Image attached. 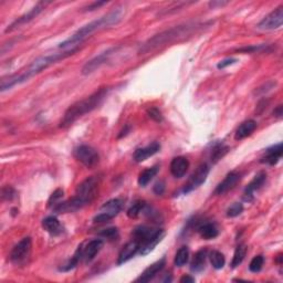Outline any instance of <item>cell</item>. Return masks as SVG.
<instances>
[{"mask_svg":"<svg viewBox=\"0 0 283 283\" xmlns=\"http://www.w3.org/2000/svg\"><path fill=\"white\" fill-rule=\"evenodd\" d=\"M64 191L63 189H61V188H58V189L55 190L52 192V195L50 196V198L48 200V206L49 207H53L55 205H57L59 203V200L63 197Z\"/></svg>","mask_w":283,"mask_h":283,"instance_id":"cell-38","label":"cell"},{"mask_svg":"<svg viewBox=\"0 0 283 283\" xmlns=\"http://www.w3.org/2000/svg\"><path fill=\"white\" fill-rule=\"evenodd\" d=\"M188 168H189V162L184 156L175 157L170 163V173L175 178L184 177L187 173Z\"/></svg>","mask_w":283,"mask_h":283,"instance_id":"cell-19","label":"cell"},{"mask_svg":"<svg viewBox=\"0 0 283 283\" xmlns=\"http://www.w3.org/2000/svg\"><path fill=\"white\" fill-rule=\"evenodd\" d=\"M153 190H154L155 194L158 195V196L163 195L164 191H165V183L162 182V180H159V182L155 184Z\"/></svg>","mask_w":283,"mask_h":283,"instance_id":"cell-42","label":"cell"},{"mask_svg":"<svg viewBox=\"0 0 283 283\" xmlns=\"http://www.w3.org/2000/svg\"><path fill=\"white\" fill-rule=\"evenodd\" d=\"M265 180H266L265 171H259V173L254 176L253 179L248 184L245 189L244 199L245 200V202H251V200L253 199V194L257 190H259L260 188L264 185Z\"/></svg>","mask_w":283,"mask_h":283,"instance_id":"cell-13","label":"cell"},{"mask_svg":"<svg viewBox=\"0 0 283 283\" xmlns=\"http://www.w3.org/2000/svg\"><path fill=\"white\" fill-rule=\"evenodd\" d=\"M146 204L145 202H143V200H137V202H135L132 206L129 208V210H127V217L131 219H135L137 218L139 216V214L143 211V209L145 208Z\"/></svg>","mask_w":283,"mask_h":283,"instance_id":"cell-33","label":"cell"},{"mask_svg":"<svg viewBox=\"0 0 283 283\" xmlns=\"http://www.w3.org/2000/svg\"><path fill=\"white\" fill-rule=\"evenodd\" d=\"M283 154V149H282V143H278V144L273 145L271 147H269L268 150H265V153L264 156L261 157V163L268 164V165H276L279 163Z\"/></svg>","mask_w":283,"mask_h":283,"instance_id":"cell-17","label":"cell"},{"mask_svg":"<svg viewBox=\"0 0 283 283\" xmlns=\"http://www.w3.org/2000/svg\"><path fill=\"white\" fill-rule=\"evenodd\" d=\"M147 115H149L151 120L157 122V123H161L164 120L162 112L157 108H151V109L147 110Z\"/></svg>","mask_w":283,"mask_h":283,"instance_id":"cell-39","label":"cell"},{"mask_svg":"<svg viewBox=\"0 0 283 283\" xmlns=\"http://www.w3.org/2000/svg\"><path fill=\"white\" fill-rule=\"evenodd\" d=\"M32 251V240L30 237H24L12 248L9 254V259L12 264L17 266H24L29 264Z\"/></svg>","mask_w":283,"mask_h":283,"instance_id":"cell-6","label":"cell"},{"mask_svg":"<svg viewBox=\"0 0 283 283\" xmlns=\"http://www.w3.org/2000/svg\"><path fill=\"white\" fill-rule=\"evenodd\" d=\"M202 26L203 24L186 23V24H180V26H176V27L170 28V29L159 32V34L155 35L154 37H151V39L147 40L145 43H143L141 48H139L138 53L139 55H145V53L153 51L159 47L173 42V41L175 40L184 38V37L191 35L195 30L202 28Z\"/></svg>","mask_w":283,"mask_h":283,"instance_id":"cell-4","label":"cell"},{"mask_svg":"<svg viewBox=\"0 0 283 283\" xmlns=\"http://www.w3.org/2000/svg\"><path fill=\"white\" fill-rule=\"evenodd\" d=\"M73 155L77 161L88 168L96 166L98 161H100V156H98L96 150H94L93 147L89 145H80L75 147Z\"/></svg>","mask_w":283,"mask_h":283,"instance_id":"cell-8","label":"cell"},{"mask_svg":"<svg viewBox=\"0 0 283 283\" xmlns=\"http://www.w3.org/2000/svg\"><path fill=\"white\" fill-rule=\"evenodd\" d=\"M158 173V166H153L151 168H147V170H143L138 176V185L141 187H146L151 183V180L153 179L155 176Z\"/></svg>","mask_w":283,"mask_h":283,"instance_id":"cell-28","label":"cell"},{"mask_svg":"<svg viewBox=\"0 0 283 283\" xmlns=\"http://www.w3.org/2000/svg\"><path fill=\"white\" fill-rule=\"evenodd\" d=\"M106 3H108L106 1H95V2L91 3V5H89L88 7H85L84 8V11H93V10L97 9V8H100L102 6L106 5Z\"/></svg>","mask_w":283,"mask_h":283,"instance_id":"cell-43","label":"cell"},{"mask_svg":"<svg viewBox=\"0 0 283 283\" xmlns=\"http://www.w3.org/2000/svg\"><path fill=\"white\" fill-rule=\"evenodd\" d=\"M159 151H161V145H159L157 142H154L149 146L142 147V149H137L136 151H134L133 158H134L135 162L142 163V162L146 161L147 158L154 156V155L157 154Z\"/></svg>","mask_w":283,"mask_h":283,"instance_id":"cell-18","label":"cell"},{"mask_svg":"<svg viewBox=\"0 0 283 283\" xmlns=\"http://www.w3.org/2000/svg\"><path fill=\"white\" fill-rule=\"evenodd\" d=\"M192 282H195V278H192L190 277L189 274H185V276L180 278V283H192Z\"/></svg>","mask_w":283,"mask_h":283,"instance_id":"cell-46","label":"cell"},{"mask_svg":"<svg viewBox=\"0 0 283 283\" xmlns=\"http://www.w3.org/2000/svg\"><path fill=\"white\" fill-rule=\"evenodd\" d=\"M124 12H125L124 8L117 7L116 9H113L112 11H110L109 14L102 16V17L98 19L94 20V21H91L90 23L80 28V29L75 32L70 38L64 40L63 42H61L59 48L61 49L68 47L73 48V46H75L77 43H81L85 38H88L89 36H91L95 31L104 29V28L112 27L114 24H117L123 19Z\"/></svg>","mask_w":283,"mask_h":283,"instance_id":"cell-2","label":"cell"},{"mask_svg":"<svg viewBox=\"0 0 283 283\" xmlns=\"http://www.w3.org/2000/svg\"><path fill=\"white\" fill-rule=\"evenodd\" d=\"M157 231V229L147 227V226H138L133 230V239L136 240L137 243L141 245V247L144 245L150 238Z\"/></svg>","mask_w":283,"mask_h":283,"instance_id":"cell-22","label":"cell"},{"mask_svg":"<svg viewBox=\"0 0 283 283\" xmlns=\"http://www.w3.org/2000/svg\"><path fill=\"white\" fill-rule=\"evenodd\" d=\"M245 254H247V245H239L235 250V253H233L232 261H231V268L235 269L237 266H239L243 261L245 260Z\"/></svg>","mask_w":283,"mask_h":283,"instance_id":"cell-29","label":"cell"},{"mask_svg":"<svg viewBox=\"0 0 283 283\" xmlns=\"http://www.w3.org/2000/svg\"><path fill=\"white\" fill-rule=\"evenodd\" d=\"M264 256H261V254H259V256H256L251 260V262H250L249 270L253 273L260 272L262 270V266H264Z\"/></svg>","mask_w":283,"mask_h":283,"instance_id":"cell-34","label":"cell"},{"mask_svg":"<svg viewBox=\"0 0 283 283\" xmlns=\"http://www.w3.org/2000/svg\"><path fill=\"white\" fill-rule=\"evenodd\" d=\"M188 260H189V249L186 245L179 248L178 251L176 252L175 259H174V264L177 266V268H182V266L185 265Z\"/></svg>","mask_w":283,"mask_h":283,"instance_id":"cell-30","label":"cell"},{"mask_svg":"<svg viewBox=\"0 0 283 283\" xmlns=\"http://www.w3.org/2000/svg\"><path fill=\"white\" fill-rule=\"evenodd\" d=\"M239 180H240V174L237 173V171H230V173L226 176L223 182L217 186V188L215 189V195H218V196L225 195L226 192L231 190L232 188L237 185Z\"/></svg>","mask_w":283,"mask_h":283,"instance_id":"cell-16","label":"cell"},{"mask_svg":"<svg viewBox=\"0 0 283 283\" xmlns=\"http://www.w3.org/2000/svg\"><path fill=\"white\" fill-rule=\"evenodd\" d=\"M77 50H79V48L73 47L71 49H69L68 51L57 52L52 53V55L39 57V58L36 59L23 72L19 73V75L3 76L1 79V82H0V91L5 92L7 90L14 88L15 85L24 83V82L30 80L31 77L38 75L39 73L44 71V70L51 67V65L58 63L59 61L67 59L72 55H75Z\"/></svg>","mask_w":283,"mask_h":283,"instance_id":"cell-1","label":"cell"},{"mask_svg":"<svg viewBox=\"0 0 283 283\" xmlns=\"http://www.w3.org/2000/svg\"><path fill=\"white\" fill-rule=\"evenodd\" d=\"M243 211H244L243 204L235 203L227 209V217H229V218H235V217L239 216Z\"/></svg>","mask_w":283,"mask_h":283,"instance_id":"cell-37","label":"cell"},{"mask_svg":"<svg viewBox=\"0 0 283 283\" xmlns=\"http://www.w3.org/2000/svg\"><path fill=\"white\" fill-rule=\"evenodd\" d=\"M209 259H210L212 268L216 270H221L226 264V258L224 256V253L217 251V250H214V251L210 252V254H209Z\"/></svg>","mask_w":283,"mask_h":283,"instance_id":"cell-31","label":"cell"},{"mask_svg":"<svg viewBox=\"0 0 283 283\" xmlns=\"http://www.w3.org/2000/svg\"><path fill=\"white\" fill-rule=\"evenodd\" d=\"M16 196H17V192H16V190L11 186H6L2 188L1 197L3 200H8V202H9V200L14 199Z\"/></svg>","mask_w":283,"mask_h":283,"instance_id":"cell-40","label":"cell"},{"mask_svg":"<svg viewBox=\"0 0 283 283\" xmlns=\"http://www.w3.org/2000/svg\"><path fill=\"white\" fill-rule=\"evenodd\" d=\"M164 237H165V230H164V229H157V231L142 245L141 250H139V253H141L142 256H146V254L151 253L155 249V247L163 240Z\"/></svg>","mask_w":283,"mask_h":283,"instance_id":"cell-20","label":"cell"},{"mask_svg":"<svg viewBox=\"0 0 283 283\" xmlns=\"http://www.w3.org/2000/svg\"><path fill=\"white\" fill-rule=\"evenodd\" d=\"M269 48V44H258V46H251V47H244L238 49V52L243 53H260L266 51V49Z\"/></svg>","mask_w":283,"mask_h":283,"instance_id":"cell-35","label":"cell"},{"mask_svg":"<svg viewBox=\"0 0 283 283\" xmlns=\"http://www.w3.org/2000/svg\"><path fill=\"white\" fill-rule=\"evenodd\" d=\"M229 151V147L226 146L224 144H216L214 147H212L211 151V162L212 163H217L219 162L221 158H224V156Z\"/></svg>","mask_w":283,"mask_h":283,"instance_id":"cell-32","label":"cell"},{"mask_svg":"<svg viewBox=\"0 0 283 283\" xmlns=\"http://www.w3.org/2000/svg\"><path fill=\"white\" fill-rule=\"evenodd\" d=\"M129 132H130V126H129V125H126L125 129L122 131L120 135H118V138H122L123 136H126V135L129 134Z\"/></svg>","mask_w":283,"mask_h":283,"instance_id":"cell-47","label":"cell"},{"mask_svg":"<svg viewBox=\"0 0 283 283\" xmlns=\"http://www.w3.org/2000/svg\"><path fill=\"white\" fill-rule=\"evenodd\" d=\"M109 88H100L97 91L94 92L91 95L75 102L70 108L65 111L63 114V117L60 121L61 129H67V127L71 126L73 123L76 122L79 118L84 116L85 114L92 112L98 106L102 104L104 98L108 96Z\"/></svg>","mask_w":283,"mask_h":283,"instance_id":"cell-3","label":"cell"},{"mask_svg":"<svg viewBox=\"0 0 283 283\" xmlns=\"http://www.w3.org/2000/svg\"><path fill=\"white\" fill-rule=\"evenodd\" d=\"M257 129V122L254 120H247L244 123H241L236 131L235 138L237 141H241L245 137H248L251 135Z\"/></svg>","mask_w":283,"mask_h":283,"instance_id":"cell-24","label":"cell"},{"mask_svg":"<svg viewBox=\"0 0 283 283\" xmlns=\"http://www.w3.org/2000/svg\"><path fill=\"white\" fill-rule=\"evenodd\" d=\"M47 5H48V2L37 3V5L34 8H32V9H30L29 11H28L27 14L22 15L21 17H19L18 19H16L15 21L10 24V26H8V28L5 30L6 34H8V32L15 31L16 29H18V28L23 26V24L29 23L30 21H32V20H34L36 17H38L40 12L42 11L44 8H46Z\"/></svg>","mask_w":283,"mask_h":283,"instance_id":"cell-12","label":"cell"},{"mask_svg":"<svg viewBox=\"0 0 283 283\" xmlns=\"http://www.w3.org/2000/svg\"><path fill=\"white\" fill-rule=\"evenodd\" d=\"M283 23V5L279 6L277 9L270 12L258 23L257 28L260 30H276L279 29Z\"/></svg>","mask_w":283,"mask_h":283,"instance_id":"cell-11","label":"cell"},{"mask_svg":"<svg viewBox=\"0 0 283 283\" xmlns=\"http://www.w3.org/2000/svg\"><path fill=\"white\" fill-rule=\"evenodd\" d=\"M98 186H100V178L97 176H90L79 184L73 198L76 200L81 208H83L87 205L91 204L95 198L98 191Z\"/></svg>","mask_w":283,"mask_h":283,"instance_id":"cell-5","label":"cell"},{"mask_svg":"<svg viewBox=\"0 0 283 283\" xmlns=\"http://www.w3.org/2000/svg\"><path fill=\"white\" fill-rule=\"evenodd\" d=\"M237 59L235 58H228V59H225L223 61H220V62L217 64V68H218L219 70H223L225 68H227L229 67V65H232V64H235L237 62Z\"/></svg>","mask_w":283,"mask_h":283,"instance_id":"cell-41","label":"cell"},{"mask_svg":"<svg viewBox=\"0 0 283 283\" xmlns=\"http://www.w3.org/2000/svg\"><path fill=\"white\" fill-rule=\"evenodd\" d=\"M123 207V202L118 198L111 199L109 202H106L103 206L100 208L98 214L95 215L93 218V223L95 224H103L106 221L112 220L113 218L120 214Z\"/></svg>","mask_w":283,"mask_h":283,"instance_id":"cell-7","label":"cell"},{"mask_svg":"<svg viewBox=\"0 0 283 283\" xmlns=\"http://www.w3.org/2000/svg\"><path fill=\"white\" fill-rule=\"evenodd\" d=\"M227 1H210L209 2V7L211 8V9H217L218 7H223L227 5Z\"/></svg>","mask_w":283,"mask_h":283,"instance_id":"cell-44","label":"cell"},{"mask_svg":"<svg viewBox=\"0 0 283 283\" xmlns=\"http://www.w3.org/2000/svg\"><path fill=\"white\" fill-rule=\"evenodd\" d=\"M207 260V250L202 249L195 253L190 264V269L192 272H202L206 266Z\"/></svg>","mask_w":283,"mask_h":283,"instance_id":"cell-25","label":"cell"},{"mask_svg":"<svg viewBox=\"0 0 283 283\" xmlns=\"http://www.w3.org/2000/svg\"><path fill=\"white\" fill-rule=\"evenodd\" d=\"M81 259H83V248H82V245H79V248L76 249L75 253L73 254V257L71 258V259H70L64 265L61 266L60 271H63V272L71 271V270L75 269V266L79 264Z\"/></svg>","mask_w":283,"mask_h":283,"instance_id":"cell-27","label":"cell"},{"mask_svg":"<svg viewBox=\"0 0 283 283\" xmlns=\"http://www.w3.org/2000/svg\"><path fill=\"white\" fill-rule=\"evenodd\" d=\"M98 236L108 240H114L118 237V230L116 227L106 228V229H103L101 232H98Z\"/></svg>","mask_w":283,"mask_h":283,"instance_id":"cell-36","label":"cell"},{"mask_svg":"<svg viewBox=\"0 0 283 283\" xmlns=\"http://www.w3.org/2000/svg\"><path fill=\"white\" fill-rule=\"evenodd\" d=\"M103 248V240L101 239H93L85 245L83 249V259L84 261L89 264L91 262L94 258L96 257V254L101 251V249Z\"/></svg>","mask_w":283,"mask_h":283,"instance_id":"cell-21","label":"cell"},{"mask_svg":"<svg viewBox=\"0 0 283 283\" xmlns=\"http://www.w3.org/2000/svg\"><path fill=\"white\" fill-rule=\"evenodd\" d=\"M166 265V259L165 258H163V259L158 260L155 262V264H151L149 268H146L144 270V272H143L141 276H139L136 279V282H142V283H146V282H150L153 280V279L157 276V274L162 271L164 269V266Z\"/></svg>","mask_w":283,"mask_h":283,"instance_id":"cell-14","label":"cell"},{"mask_svg":"<svg viewBox=\"0 0 283 283\" xmlns=\"http://www.w3.org/2000/svg\"><path fill=\"white\" fill-rule=\"evenodd\" d=\"M283 115V106L282 105H278L276 109L273 111V116L277 118H281Z\"/></svg>","mask_w":283,"mask_h":283,"instance_id":"cell-45","label":"cell"},{"mask_svg":"<svg viewBox=\"0 0 283 283\" xmlns=\"http://www.w3.org/2000/svg\"><path fill=\"white\" fill-rule=\"evenodd\" d=\"M139 250H141V245H139L136 240L132 239L130 243H127L124 247L122 248L117 258V264L120 265L131 260L135 254L139 252Z\"/></svg>","mask_w":283,"mask_h":283,"instance_id":"cell-15","label":"cell"},{"mask_svg":"<svg viewBox=\"0 0 283 283\" xmlns=\"http://www.w3.org/2000/svg\"><path fill=\"white\" fill-rule=\"evenodd\" d=\"M197 231L199 232L200 237L205 240H211L215 239L216 237H218L219 230L217 228V226L212 223H206L200 225L198 228H197Z\"/></svg>","mask_w":283,"mask_h":283,"instance_id":"cell-26","label":"cell"},{"mask_svg":"<svg viewBox=\"0 0 283 283\" xmlns=\"http://www.w3.org/2000/svg\"><path fill=\"white\" fill-rule=\"evenodd\" d=\"M282 253L280 254H278V257H277V259H276V262L279 264V265H281L282 264Z\"/></svg>","mask_w":283,"mask_h":283,"instance_id":"cell-48","label":"cell"},{"mask_svg":"<svg viewBox=\"0 0 283 283\" xmlns=\"http://www.w3.org/2000/svg\"><path fill=\"white\" fill-rule=\"evenodd\" d=\"M209 171H210V168H209L208 164L206 163L200 164V165L196 168L194 173L191 174L189 179H188V182L185 184V187H184L183 189L184 194H188V192H190L191 190L202 186L203 184L206 182Z\"/></svg>","mask_w":283,"mask_h":283,"instance_id":"cell-9","label":"cell"},{"mask_svg":"<svg viewBox=\"0 0 283 283\" xmlns=\"http://www.w3.org/2000/svg\"><path fill=\"white\" fill-rule=\"evenodd\" d=\"M117 49H118L117 47L110 48L106 51L100 53L98 56L94 57L93 59L88 61V62L83 65V68H82V70H81L82 75H91V73L95 72L96 70H98L102 67V65L108 62L111 57L113 56V53H115L117 51Z\"/></svg>","mask_w":283,"mask_h":283,"instance_id":"cell-10","label":"cell"},{"mask_svg":"<svg viewBox=\"0 0 283 283\" xmlns=\"http://www.w3.org/2000/svg\"><path fill=\"white\" fill-rule=\"evenodd\" d=\"M42 227L52 236H59L62 233L63 228L59 219L55 216H48L42 220Z\"/></svg>","mask_w":283,"mask_h":283,"instance_id":"cell-23","label":"cell"}]
</instances>
